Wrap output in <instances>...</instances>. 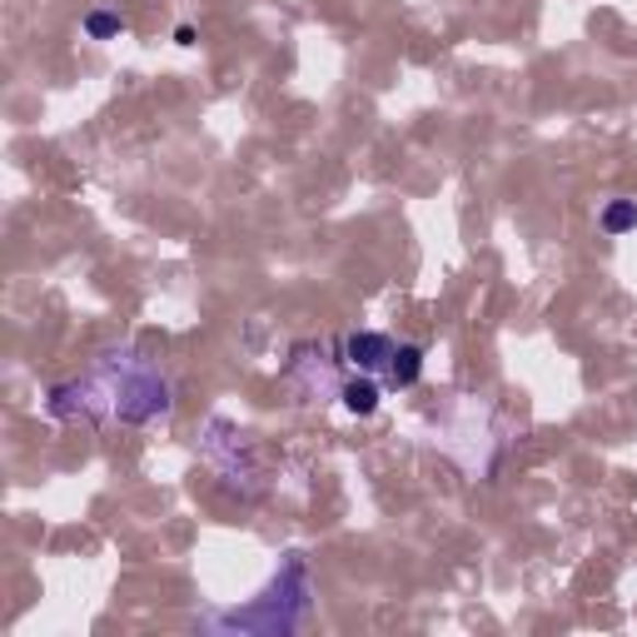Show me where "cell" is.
<instances>
[{
    "label": "cell",
    "instance_id": "1",
    "mask_svg": "<svg viewBox=\"0 0 637 637\" xmlns=\"http://www.w3.org/2000/svg\"><path fill=\"white\" fill-rule=\"evenodd\" d=\"M55 419H110V423H150L170 413V384L160 368H150L135 354H110L80 384L50 394Z\"/></svg>",
    "mask_w": 637,
    "mask_h": 637
},
{
    "label": "cell",
    "instance_id": "2",
    "mask_svg": "<svg viewBox=\"0 0 637 637\" xmlns=\"http://www.w3.org/2000/svg\"><path fill=\"white\" fill-rule=\"evenodd\" d=\"M309 572H304V558H289L280 568V578L270 583V593L249 607H229V613H215L209 627L215 633H260V637H289L294 627L309 617Z\"/></svg>",
    "mask_w": 637,
    "mask_h": 637
},
{
    "label": "cell",
    "instance_id": "3",
    "mask_svg": "<svg viewBox=\"0 0 637 637\" xmlns=\"http://www.w3.org/2000/svg\"><path fill=\"white\" fill-rule=\"evenodd\" d=\"M344 359L354 368H364V374H374V368H389L394 339L389 334H349L344 339Z\"/></svg>",
    "mask_w": 637,
    "mask_h": 637
},
{
    "label": "cell",
    "instance_id": "4",
    "mask_svg": "<svg viewBox=\"0 0 637 637\" xmlns=\"http://www.w3.org/2000/svg\"><path fill=\"white\" fill-rule=\"evenodd\" d=\"M419 374H423V349L419 344L394 349V359H389V384H394V389H409V384H419Z\"/></svg>",
    "mask_w": 637,
    "mask_h": 637
},
{
    "label": "cell",
    "instance_id": "5",
    "mask_svg": "<svg viewBox=\"0 0 637 637\" xmlns=\"http://www.w3.org/2000/svg\"><path fill=\"white\" fill-rule=\"evenodd\" d=\"M603 229L607 235H633L637 229V200H613L603 209Z\"/></svg>",
    "mask_w": 637,
    "mask_h": 637
},
{
    "label": "cell",
    "instance_id": "6",
    "mask_svg": "<svg viewBox=\"0 0 637 637\" xmlns=\"http://www.w3.org/2000/svg\"><path fill=\"white\" fill-rule=\"evenodd\" d=\"M344 409L349 413H374L378 409V384H368V378L344 384Z\"/></svg>",
    "mask_w": 637,
    "mask_h": 637
},
{
    "label": "cell",
    "instance_id": "7",
    "mask_svg": "<svg viewBox=\"0 0 637 637\" xmlns=\"http://www.w3.org/2000/svg\"><path fill=\"white\" fill-rule=\"evenodd\" d=\"M125 25H120V15H110V11H90L86 15V35L90 41H110V35H120Z\"/></svg>",
    "mask_w": 637,
    "mask_h": 637
}]
</instances>
